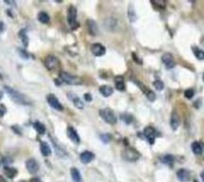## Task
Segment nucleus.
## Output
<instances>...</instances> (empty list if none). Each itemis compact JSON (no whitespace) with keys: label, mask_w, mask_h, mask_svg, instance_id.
<instances>
[{"label":"nucleus","mask_w":204,"mask_h":182,"mask_svg":"<svg viewBox=\"0 0 204 182\" xmlns=\"http://www.w3.org/2000/svg\"><path fill=\"white\" fill-rule=\"evenodd\" d=\"M4 89H5L6 92H7L8 95L11 97V99L14 100L15 103H19V105L29 106V105H31V103H32L30 100H28L27 97H25L24 95H22L21 93L17 92V91H15L14 89H12V88L5 86Z\"/></svg>","instance_id":"1"},{"label":"nucleus","mask_w":204,"mask_h":182,"mask_svg":"<svg viewBox=\"0 0 204 182\" xmlns=\"http://www.w3.org/2000/svg\"><path fill=\"white\" fill-rule=\"evenodd\" d=\"M100 116H101V118L107 123H109V125H116V122H118V119H116L114 110L109 108H106L100 110Z\"/></svg>","instance_id":"2"},{"label":"nucleus","mask_w":204,"mask_h":182,"mask_svg":"<svg viewBox=\"0 0 204 182\" xmlns=\"http://www.w3.org/2000/svg\"><path fill=\"white\" fill-rule=\"evenodd\" d=\"M122 158H124L125 160L129 161V162L137 161L141 156L140 152H138V150H135L134 148H131V147L125 148L122 152Z\"/></svg>","instance_id":"3"},{"label":"nucleus","mask_w":204,"mask_h":182,"mask_svg":"<svg viewBox=\"0 0 204 182\" xmlns=\"http://www.w3.org/2000/svg\"><path fill=\"white\" fill-rule=\"evenodd\" d=\"M67 19H68V23H69V25L73 29H77L80 26V24L77 22V8L75 6H70V7L68 8Z\"/></svg>","instance_id":"4"},{"label":"nucleus","mask_w":204,"mask_h":182,"mask_svg":"<svg viewBox=\"0 0 204 182\" xmlns=\"http://www.w3.org/2000/svg\"><path fill=\"white\" fill-rule=\"evenodd\" d=\"M60 79L62 82H65L68 85H81L82 84V81L79 77H76L67 72H61Z\"/></svg>","instance_id":"5"},{"label":"nucleus","mask_w":204,"mask_h":182,"mask_svg":"<svg viewBox=\"0 0 204 182\" xmlns=\"http://www.w3.org/2000/svg\"><path fill=\"white\" fill-rule=\"evenodd\" d=\"M45 66H46L47 69L50 71L57 70L60 66V62L55 56L49 55V56H47L46 59H45Z\"/></svg>","instance_id":"6"},{"label":"nucleus","mask_w":204,"mask_h":182,"mask_svg":"<svg viewBox=\"0 0 204 182\" xmlns=\"http://www.w3.org/2000/svg\"><path fill=\"white\" fill-rule=\"evenodd\" d=\"M47 102L50 105L51 108H53V109L57 110H64V106L61 105L60 102L58 100V99H57L55 95H52V94L48 95L47 96Z\"/></svg>","instance_id":"7"},{"label":"nucleus","mask_w":204,"mask_h":182,"mask_svg":"<svg viewBox=\"0 0 204 182\" xmlns=\"http://www.w3.org/2000/svg\"><path fill=\"white\" fill-rule=\"evenodd\" d=\"M161 60H162L163 64L165 65V68L168 70L172 69V68L175 66V61H174V58L170 53L163 54L162 57H161Z\"/></svg>","instance_id":"8"},{"label":"nucleus","mask_w":204,"mask_h":182,"mask_svg":"<svg viewBox=\"0 0 204 182\" xmlns=\"http://www.w3.org/2000/svg\"><path fill=\"white\" fill-rule=\"evenodd\" d=\"M91 51H92L94 56L96 57H102L106 54V48L104 47L102 44H99V43L93 44L92 47H91Z\"/></svg>","instance_id":"9"},{"label":"nucleus","mask_w":204,"mask_h":182,"mask_svg":"<svg viewBox=\"0 0 204 182\" xmlns=\"http://www.w3.org/2000/svg\"><path fill=\"white\" fill-rule=\"evenodd\" d=\"M26 168L31 174H35L39 170V164L34 158H30L26 161Z\"/></svg>","instance_id":"10"},{"label":"nucleus","mask_w":204,"mask_h":182,"mask_svg":"<svg viewBox=\"0 0 204 182\" xmlns=\"http://www.w3.org/2000/svg\"><path fill=\"white\" fill-rule=\"evenodd\" d=\"M67 134L69 136V138L72 140L75 144H79L81 142V139H80V136L78 134V132L75 128H73V126H69L68 128V131H67Z\"/></svg>","instance_id":"11"},{"label":"nucleus","mask_w":204,"mask_h":182,"mask_svg":"<svg viewBox=\"0 0 204 182\" xmlns=\"http://www.w3.org/2000/svg\"><path fill=\"white\" fill-rule=\"evenodd\" d=\"M176 176L178 178V180L181 182H188L191 179V174L187 169H179L177 171Z\"/></svg>","instance_id":"12"},{"label":"nucleus","mask_w":204,"mask_h":182,"mask_svg":"<svg viewBox=\"0 0 204 182\" xmlns=\"http://www.w3.org/2000/svg\"><path fill=\"white\" fill-rule=\"evenodd\" d=\"M144 134L145 137L147 138L148 142H150V144H153L154 143V138H155V131L153 128H151V126H147V128H144Z\"/></svg>","instance_id":"13"},{"label":"nucleus","mask_w":204,"mask_h":182,"mask_svg":"<svg viewBox=\"0 0 204 182\" xmlns=\"http://www.w3.org/2000/svg\"><path fill=\"white\" fill-rule=\"evenodd\" d=\"M80 159H81V161H82V163H84V164L90 163L91 161H93L94 159H95V154L91 151H84L81 153Z\"/></svg>","instance_id":"14"},{"label":"nucleus","mask_w":204,"mask_h":182,"mask_svg":"<svg viewBox=\"0 0 204 182\" xmlns=\"http://www.w3.org/2000/svg\"><path fill=\"white\" fill-rule=\"evenodd\" d=\"M87 26H88V31L89 33L92 35V36H96L98 34V26H97V23L92 19H89L87 21Z\"/></svg>","instance_id":"15"},{"label":"nucleus","mask_w":204,"mask_h":182,"mask_svg":"<svg viewBox=\"0 0 204 182\" xmlns=\"http://www.w3.org/2000/svg\"><path fill=\"white\" fill-rule=\"evenodd\" d=\"M40 150H41V153L43 156H49L52 153V150L50 148L49 144L47 143L46 141H42L41 144H40Z\"/></svg>","instance_id":"16"},{"label":"nucleus","mask_w":204,"mask_h":182,"mask_svg":"<svg viewBox=\"0 0 204 182\" xmlns=\"http://www.w3.org/2000/svg\"><path fill=\"white\" fill-rule=\"evenodd\" d=\"M100 93H101V95L104 96V97H110L113 95V93H114V90H113V88L111 86H108V85H104L100 88Z\"/></svg>","instance_id":"17"},{"label":"nucleus","mask_w":204,"mask_h":182,"mask_svg":"<svg viewBox=\"0 0 204 182\" xmlns=\"http://www.w3.org/2000/svg\"><path fill=\"white\" fill-rule=\"evenodd\" d=\"M170 126H171V128H172V131H176V129L178 128V126H179V118H178V115H177L176 113H173L172 116H171Z\"/></svg>","instance_id":"18"},{"label":"nucleus","mask_w":204,"mask_h":182,"mask_svg":"<svg viewBox=\"0 0 204 182\" xmlns=\"http://www.w3.org/2000/svg\"><path fill=\"white\" fill-rule=\"evenodd\" d=\"M115 84H116V89H118L119 91H121V92H124L125 89L124 78H122V76L116 77L115 78Z\"/></svg>","instance_id":"19"},{"label":"nucleus","mask_w":204,"mask_h":182,"mask_svg":"<svg viewBox=\"0 0 204 182\" xmlns=\"http://www.w3.org/2000/svg\"><path fill=\"white\" fill-rule=\"evenodd\" d=\"M191 149H192L193 153H194V154H196V155H200V154L202 153V151H203L202 145H201V143H200V142H198V141H194V142H192V144H191Z\"/></svg>","instance_id":"20"},{"label":"nucleus","mask_w":204,"mask_h":182,"mask_svg":"<svg viewBox=\"0 0 204 182\" xmlns=\"http://www.w3.org/2000/svg\"><path fill=\"white\" fill-rule=\"evenodd\" d=\"M71 176L75 182H82V176H81L80 171L76 167L71 168Z\"/></svg>","instance_id":"21"},{"label":"nucleus","mask_w":204,"mask_h":182,"mask_svg":"<svg viewBox=\"0 0 204 182\" xmlns=\"http://www.w3.org/2000/svg\"><path fill=\"white\" fill-rule=\"evenodd\" d=\"M4 174L7 176L8 178H14L16 175H17V170L15 169V168L13 167H8V166H5L4 167Z\"/></svg>","instance_id":"22"},{"label":"nucleus","mask_w":204,"mask_h":182,"mask_svg":"<svg viewBox=\"0 0 204 182\" xmlns=\"http://www.w3.org/2000/svg\"><path fill=\"white\" fill-rule=\"evenodd\" d=\"M33 126H34L35 131H36L38 134H44L45 132H46V128H45V125L42 122H35Z\"/></svg>","instance_id":"23"},{"label":"nucleus","mask_w":204,"mask_h":182,"mask_svg":"<svg viewBox=\"0 0 204 182\" xmlns=\"http://www.w3.org/2000/svg\"><path fill=\"white\" fill-rule=\"evenodd\" d=\"M38 20L40 21L41 23L47 24V23H49V22H50V17H49V15H48L46 12L42 11V12H40L38 14Z\"/></svg>","instance_id":"24"},{"label":"nucleus","mask_w":204,"mask_h":182,"mask_svg":"<svg viewBox=\"0 0 204 182\" xmlns=\"http://www.w3.org/2000/svg\"><path fill=\"white\" fill-rule=\"evenodd\" d=\"M161 161H162L164 164L172 165V163L174 162V157H173V155H171V154H165L161 157Z\"/></svg>","instance_id":"25"},{"label":"nucleus","mask_w":204,"mask_h":182,"mask_svg":"<svg viewBox=\"0 0 204 182\" xmlns=\"http://www.w3.org/2000/svg\"><path fill=\"white\" fill-rule=\"evenodd\" d=\"M193 50V53L195 55V57L197 58L198 60H204V51L201 50V49L197 48V47H193L192 48Z\"/></svg>","instance_id":"26"},{"label":"nucleus","mask_w":204,"mask_h":182,"mask_svg":"<svg viewBox=\"0 0 204 182\" xmlns=\"http://www.w3.org/2000/svg\"><path fill=\"white\" fill-rule=\"evenodd\" d=\"M19 37H20L21 41L23 42L24 46L27 47L28 46V43H29V39L27 37V35H26V30H21L20 33H19Z\"/></svg>","instance_id":"27"},{"label":"nucleus","mask_w":204,"mask_h":182,"mask_svg":"<svg viewBox=\"0 0 204 182\" xmlns=\"http://www.w3.org/2000/svg\"><path fill=\"white\" fill-rule=\"evenodd\" d=\"M151 3H153L155 6H157L158 8H165L166 6V1L165 0H151Z\"/></svg>","instance_id":"28"},{"label":"nucleus","mask_w":204,"mask_h":182,"mask_svg":"<svg viewBox=\"0 0 204 182\" xmlns=\"http://www.w3.org/2000/svg\"><path fill=\"white\" fill-rule=\"evenodd\" d=\"M72 100H73V103H74V105H75L76 108L81 109V110L84 109V103L78 97H74V99H72Z\"/></svg>","instance_id":"29"},{"label":"nucleus","mask_w":204,"mask_h":182,"mask_svg":"<svg viewBox=\"0 0 204 182\" xmlns=\"http://www.w3.org/2000/svg\"><path fill=\"white\" fill-rule=\"evenodd\" d=\"M153 86H154V88L157 91H162L163 88H164V84H163L162 81L156 80V81H154V82H153Z\"/></svg>","instance_id":"30"},{"label":"nucleus","mask_w":204,"mask_h":182,"mask_svg":"<svg viewBox=\"0 0 204 182\" xmlns=\"http://www.w3.org/2000/svg\"><path fill=\"white\" fill-rule=\"evenodd\" d=\"M144 94H145V96H147V97L150 100V102H153V100H155V97H156V96H155V94L153 92V91H150L148 89L145 91Z\"/></svg>","instance_id":"31"},{"label":"nucleus","mask_w":204,"mask_h":182,"mask_svg":"<svg viewBox=\"0 0 204 182\" xmlns=\"http://www.w3.org/2000/svg\"><path fill=\"white\" fill-rule=\"evenodd\" d=\"M128 18L131 22H134L135 21V13H134V10L132 9V6L131 5L129 6V10H128Z\"/></svg>","instance_id":"32"},{"label":"nucleus","mask_w":204,"mask_h":182,"mask_svg":"<svg viewBox=\"0 0 204 182\" xmlns=\"http://www.w3.org/2000/svg\"><path fill=\"white\" fill-rule=\"evenodd\" d=\"M193 96H194V91L192 89H187L185 92H184V97H185L186 99L188 100L192 99Z\"/></svg>","instance_id":"33"},{"label":"nucleus","mask_w":204,"mask_h":182,"mask_svg":"<svg viewBox=\"0 0 204 182\" xmlns=\"http://www.w3.org/2000/svg\"><path fill=\"white\" fill-rule=\"evenodd\" d=\"M122 119H124V122L125 123H128V125H129L132 121H134V119H132V116L131 115H122Z\"/></svg>","instance_id":"34"},{"label":"nucleus","mask_w":204,"mask_h":182,"mask_svg":"<svg viewBox=\"0 0 204 182\" xmlns=\"http://www.w3.org/2000/svg\"><path fill=\"white\" fill-rule=\"evenodd\" d=\"M101 139H102L103 142H105V143H109L110 140H111V135L110 134H102Z\"/></svg>","instance_id":"35"},{"label":"nucleus","mask_w":204,"mask_h":182,"mask_svg":"<svg viewBox=\"0 0 204 182\" xmlns=\"http://www.w3.org/2000/svg\"><path fill=\"white\" fill-rule=\"evenodd\" d=\"M18 52H19V54H20V56L22 58H24V59H28V58H29V55H28V53L25 50H22V49H18Z\"/></svg>","instance_id":"36"},{"label":"nucleus","mask_w":204,"mask_h":182,"mask_svg":"<svg viewBox=\"0 0 204 182\" xmlns=\"http://www.w3.org/2000/svg\"><path fill=\"white\" fill-rule=\"evenodd\" d=\"M5 113H6V108H5V106L0 105V118H2V116L5 115Z\"/></svg>","instance_id":"37"},{"label":"nucleus","mask_w":204,"mask_h":182,"mask_svg":"<svg viewBox=\"0 0 204 182\" xmlns=\"http://www.w3.org/2000/svg\"><path fill=\"white\" fill-rule=\"evenodd\" d=\"M84 97H85V100L86 102H92V96L90 95V94H85V96H84Z\"/></svg>","instance_id":"38"},{"label":"nucleus","mask_w":204,"mask_h":182,"mask_svg":"<svg viewBox=\"0 0 204 182\" xmlns=\"http://www.w3.org/2000/svg\"><path fill=\"white\" fill-rule=\"evenodd\" d=\"M3 31H4V23L0 21V34H1Z\"/></svg>","instance_id":"39"},{"label":"nucleus","mask_w":204,"mask_h":182,"mask_svg":"<svg viewBox=\"0 0 204 182\" xmlns=\"http://www.w3.org/2000/svg\"><path fill=\"white\" fill-rule=\"evenodd\" d=\"M30 182H42L39 178H37V177H34V178H31V180H30Z\"/></svg>","instance_id":"40"},{"label":"nucleus","mask_w":204,"mask_h":182,"mask_svg":"<svg viewBox=\"0 0 204 182\" xmlns=\"http://www.w3.org/2000/svg\"><path fill=\"white\" fill-rule=\"evenodd\" d=\"M132 58H134V60H135V61H137V62H138V64H141V62H140V61H138V57H137V56H135V54H132Z\"/></svg>","instance_id":"41"},{"label":"nucleus","mask_w":204,"mask_h":182,"mask_svg":"<svg viewBox=\"0 0 204 182\" xmlns=\"http://www.w3.org/2000/svg\"><path fill=\"white\" fill-rule=\"evenodd\" d=\"M200 176H201V179H202V181L204 182V170L201 172V174H200Z\"/></svg>","instance_id":"42"},{"label":"nucleus","mask_w":204,"mask_h":182,"mask_svg":"<svg viewBox=\"0 0 204 182\" xmlns=\"http://www.w3.org/2000/svg\"><path fill=\"white\" fill-rule=\"evenodd\" d=\"M0 182H6V180L2 176H0Z\"/></svg>","instance_id":"43"},{"label":"nucleus","mask_w":204,"mask_h":182,"mask_svg":"<svg viewBox=\"0 0 204 182\" xmlns=\"http://www.w3.org/2000/svg\"><path fill=\"white\" fill-rule=\"evenodd\" d=\"M2 97H3V93L1 92V91H0V100L2 99Z\"/></svg>","instance_id":"44"},{"label":"nucleus","mask_w":204,"mask_h":182,"mask_svg":"<svg viewBox=\"0 0 204 182\" xmlns=\"http://www.w3.org/2000/svg\"><path fill=\"white\" fill-rule=\"evenodd\" d=\"M19 182H26V181H24V180H21V181H19Z\"/></svg>","instance_id":"45"},{"label":"nucleus","mask_w":204,"mask_h":182,"mask_svg":"<svg viewBox=\"0 0 204 182\" xmlns=\"http://www.w3.org/2000/svg\"><path fill=\"white\" fill-rule=\"evenodd\" d=\"M1 78H2V76H1V74H0V79H1Z\"/></svg>","instance_id":"46"},{"label":"nucleus","mask_w":204,"mask_h":182,"mask_svg":"<svg viewBox=\"0 0 204 182\" xmlns=\"http://www.w3.org/2000/svg\"><path fill=\"white\" fill-rule=\"evenodd\" d=\"M193 182H198V181H197V180H194Z\"/></svg>","instance_id":"47"},{"label":"nucleus","mask_w":204,"mask_h":182,"mask_svg":"<svg viewBox=\"0 0 204 182\" xmlns=\"http://www.w3.org/2000/svg\"><path fill=\"white\" fill-rule=\"evenodd\" d=\"M203 81H204V74H203Z\"/></svg>","instance_id":"48"}]
</instances>
